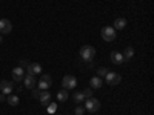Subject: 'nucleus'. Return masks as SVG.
<instances>
[{"instance_id": "obj_1", "label": "nucleus", "mask_w": 154, "mask_h": 115, "mask_svg": "<svg viewBox=\"0 0 154 115\" xmlns=\"http://www.w3.org/2000/svg\"><path fill=\"white\" fill-rule=\"evenodd\" d=\"M80 57L85 60V61H91L94 57H96V49L89 45H85L80 48Z\"/></svg>"}, {"instance_id": "obj_2", "label": "nucleus", "mask_w": 154, "mask_h": 115, "mask_svg": "<svg viewBox=\"0 0 154 115\" xmlns=\"http://www.w3.org/2000/svg\"><path fill=\"white\" fill-rule=\"evenodd\" d=\"M100 34H102V38H103L105 42H112L116 38V29L112 26H103Z\"/></svg>"}, {"instance_id": "obj_3", "label": "nucleus", "mask_w": 154, "mask_h": 115, "mask_svg": "<svg viewBox=\"0 0 154 115\" xmlns=\"http://www.w3.org/2000/svg\"><path fill=\"white\" fill-rule=\"evenodd\" d=\"M62 86L63 89H74L77 86V80H75V77L74 75H65L63 77V80H62Z\"/></svg>"}, {"instance_id": "obj_4", "label": "nucleus", "mask_w": 154, "mask_h": 115, "mask_svg": "<svg viewBox=\"0 0 154 115\" xmlns=\"http://www.w3.org/2000/svg\"><path fill=\"white\" fill-rule=\"evenodd\" d=\"M105 80H106L108 84L116 86V84H119V83L122 81V77H120V74H117V72H106Z\"/></svg>"}, {"instance_id": "obj_5", "label": "nucleus", "mask_w": 154, "mask_h": 115, "mask_svg": "<svg viewBox=\"0 0 154 115\" xmlns=\"http://www.w3.org/2000/svg\"><path fill=\"white\" fill-rule=\"evenodd\" d=\"M85 109L89 111V112H97L100 109V101L97 98H88L86 100V103H85Z\"/></svg>"}, {"instance_id": "obj_6", "label": "nucleus", "mask_w": 154, "mask_h": 115, "mask_svg": "<svg viewBox=\"0 0 154 115\" xmlns=\"http://www.w3.org/2000/svg\"><path fill=\"white\" fill-rule=\"evenodd\" d=\"M51 84H53V78H51V75L43 74L40 81H38V89H40V91H48V87H51Z\"/></svg>"}, {"instance_id": "obj_7", "label": "nucleus", "mask_w": 154, "mask_h": 115, "mask_svg": "<svg viewBox=\"0 0 154 115\" xmlns=\"http://www.w3.org/2000/svg\"><path fill=\"white\" fill-rule=\"evenodd\" d=\"M12 31V25L6 19H0V34H9Z\"/></svg>"}, {"instance_id": "obj_8", "label": "nucleus", "mask_w": 154, "mask_h": 115, "mask_svg": "<svg viewBox=\"0 0 154 115\" xmlns=\"http://www.w3.org/2000/svg\"><path fill=\"white\" fill-rule=\"evenodd\" d=\"M12 89H14V86H12V83H9L8 80H2V81H0V91H2L5 95H9L12 92Z\"/></svg>"}, {"instance_id": "obj_9", "label": "nucleus", "mask_w": 154, "mask_h": 115, "mask_svg": "<svg viewBox=\"0 0 154 115\" xmlns=\"http://www.w3.org/2000/svg\"><path fill=\"white\" fill-rule=\"evenodd\" d=\"M23 77H25V71H23V68L17 66V68L12 69V80H14V81H22V80H23Z\"/></svg>"}, {"instance_id": "obj_10", "label": "nucleus", "mask_w": 154, "mask_h": 115, "mask_svg": "<svg viewBox=\"0 0 154 115\" xmlns=\"http://www.w3.org/2000/svg\"><path fill=\"white\" fill-rule=\"evenodd\" d=\"M35 78H34V75H31V74H26L23 77V84L26 86L28 89H34V86H35Z\"/></svg>"}, {"instance_id": "obj_11", "label": "nucleus", "mask_w": 154, "mask_h": 115, "mask_svg": "<svg viewBox=\"0 0 154 115\" xmlns=\"http://www.w3.org/2000/svg\"><path fill=\"white\" fill-rule=\"evenodd\" d=\"M111 61L114 63V65H122V63L125 61L123 55L120 52H117V51H112L111 52Z\"/></svg>"}, {"instance_id": "obj_12", "label": "nucleus", "mask_w": 154, "mask_h": 115, "mask_svg": "<svg viewBox=\"0 0 154 115\" xmlns=\"http://www.w3.org/2000/svg\"><path fill=\"white\" fill-rule=\"evenodd\" d=\"M28 74H31V75L42 74V66L38 65V63H29L28 65Z\"/></svg>"}, {"instance_id": "obj_13", "label": "nucleus", "mask_w": 154, "mask_h": 115, "mask_svg": "<svg viewBox=\"0 0 154 115\" xmlns=\"http://www.w3.org/2000/svg\"><path fill=\"white\" fill-rule=\"evenodd\" d=\"M38 100H40L42 106H48L51 103V94L48 91H43V92H40V95H38Z\"/></svg>"}, {"instance_id": "obj_14", "label": "nucleus", "mask_w": 154, "mask_h": 115, "mask_svg": "<svg viewBox=\"0 0 154 115\" xmlns=\"http://www.w3.org/2000/svg\"><path fill=\"white\" fill-rule=\"evenodd\" d=\"M89 84H91V87H94V89H99V87H102L103 81H102L100 77H93V78L89 80Z\"/></svg>"}, {"instance_id": "obj_15", "label": "nucleus", "mask_w": 154, "mask_h": 115, "mask_svg": "<svg viewBox=\"0 0 154 115\" xmlns=\"http://www.w3.org/2000/svg\"><path fill=\"white\" fill-rule=\"evenodd\" d=\"M126 26V20L119 17V19H116L114 20V29H123Z\"/></svg>"}, {"instance_id": "obj_16", "label": "nucleus", "mask_w": 154, "mask_h": 115, "mask_svg": "<svg viewBox=\"0 0 154 115\" xmlns=\"http://www.w3.org/2000/svg\"><path fill=\"white\" fill-rule=\"evenodd\" d=\"M57 100L59 101H66L68 98H69V94H68V91H66V89H62V91H59L57 92Z\"/></svg>"}, {"instance_id": "obj_17", "label": "nucleus", "mask_w": 154, "mask_h": 115, "mask_svg": "<svg viewBox=\"0 0 154 115\" xmlns=\"http://www.w3.org/2000/svg\"><path fill=\"white\" fill-rule=\"evenodd\" d=\"M122 55H123V58H125V61H128V60H131V58L134 57V49H133L131 46H128V48L125 49V52H123Z\"/></svg>"}, {"instance_id": "obj_18", "label": "nucleus", "mask_w": 154, "mask_h": 115, "mask_svg": "<svg viewBox=\"0 0 154 115\" xmlns=\"http://www.w3.org/2000/svg\"><path fill=\"white\" fill-rule=\"evenodd\" d=\"M6 101L11 105V106H19V103H20V100H19V97L17 95H8V98H6Z\"/></svg>"}, {"instance_id": "obj_19", "label": "nucleus", "mask_w": 154, "mask_h": 115, "mask_svg": "<svg viewBox=\"0 0 154 115\" xmlns=\"http://www.w3.org/2000/svg\"><path fill=\"white\" fill-rule=\"evenodd\" d=\"M72 98H74V101H75V103H80V101H83L85 95H83V92H75Z\"/></svg>"}, {"instance_id": "obj_20", "label": "nucleus", "mask_w": 154, "mask_h": 115, "mask_svg": "<svg viewBox=\"0 0 154 115\" xmlns=\"http://www.w3.org/2000/svg\"><path fill=\"white\" fill-rule=\"evenodd\" d=\"M106 72H108L106 68H99V69H97V77H105Z\"/></svg>"}, {"instance_id": "obj_21", "label": "nucleus", "mask_w": 154, "mask_h": 115, "mask_svg": "<svg viewBox=\"0 0 154 115\" xmlns=\"http://www.w3.org/2000/svg\"><path fill=\"white\" fill-rule=\"evenodd\" d=\"M48 106H49V108H48V111H49L51 114H54V112H56V108H57V105H56V103H49Z\"/></svg>"}, {"instance_id": "obj_22", "label": "nucleus", "mask_w": 154, "mask_h": 115, "mask_svg": "<svg viewBox=\"0 0 154 115\" xmlns=\"http://www.w3.org/2000/svg\"><path fill=\"white\" fill-rule=\"evenodd\" d=\"M83 112H85V108H82V106L75 108V115H83Z\"/></svg>"}, {"instance_id": "obj_23", "label": "nucleus", "mask_w": 154, "mask_h": 115, "mask_svg": "<svg viewBox=\"0 0 154 115\" xmlns=\"http://www.w3.org/2000/svg\"><path fill=\"white\" fill-rule=\"evenodd\" d=\"M83 95H85V98H91V95H93L91 89H85V91H83Z\"/></svg>"}, {"instance_id": "obj_24", "label": "nucleus", "mask_w": 154, "mask_h": 115, "mask_svg": "<svg viewBox=\"0 0 154 115\" xmlns=\"http://www.w3.org/2000/svg\"><path fill=\"white\" fill-rule=\"evenodd\" d=\"M28 65H29V63H28L26 60H20V61H19V66H20V68H28Z\"/></svg>"}, {"instance_id": "obj_25", "label": "nucleus", "mask_w": 154, "mask_h": 115, "mask_svg": "<svg viewBox=\"0 0 154 115\" xmlns=\"http://www.w3.org/2000/svg\"><path fill=\"white\" fill-rule=\"evenodd\" d=\"M38 95H40V89H34V91H32V97H35V98H38Z\"/></svg>"}, {"instance_id": "obj_26", "label": "nucleus", "mask_w": 154, "mask_h": 115, "mask_svg": "<svg viewBox=\"0 0 154 115\" xmlns=\"http://www.w3.org/2000/svg\"><path fill=\"white\" fill-rule=\"evenodd\" d=\"M5 100H6V98H5L3 95H0V101H5Z\"/></svg>"}, {"instance_id": "obj_27", "label": "nucleus", "mask_w": 154, "mask_h": 115, "mask_svg": "<svg viewBox=\"0 0 154 115\" xmlns=\"http://www.w3.org/2000/svg\"><path fill=\"white\" fill-rule=\"evenodd\" d=\"M2 42H3V37H2V35H0V43H2Z\"/></svg>"}]
</instances>
